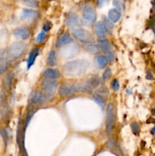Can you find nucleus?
I'll return each instance as SVG.
<instances>
[{
  "mask_svg": "<svg viewBox=\"0 0 155 156\" xmlns=\"http://www.w3.org/2000/svg\"><path fill=\"white\" fill-rule=\"evenodd\" d=\"M92 88H93L91 86L89 82L76 85V91H77V92H90Z\"/></svg>",
  "mask_w": 155,
  "mask_h": 156,
  "instance_id": "18",
  "label": "nucleus"
},
{
  "mask_svg": "<svg viewBox=\"0 0 155 156\" xmlns=\"http://www.w3.org/2000/svg\"><path fill=\"white\" fill-rule=\"evenodd\" d=\"M39 53H40V50H39V49H37V48L33 49V50L30 52V53H29V56H28V57H27V69H30V67H31L34 64L36 57L38 56Z\"/></svg>",
  "mask_w": 155,
  "mask_h": 156,
  "instance_id": "12",
  "label": "nucleus"
},
{
  "mask_svg": "<svg viewBox=\"0 0 155 156\" xmlns=\"http://www.w3.org/2000/svg\"><path fill=\"white\" fill-rule=\"evenodd\" d=\"M56 63V53L54 50H52L49 53L46 59V64L50 66H54Z\"/></svg>",
  "mask_w": 155,
  "mask_h": 156,
  "instance_id": "19",
  "label": "nucleus"
},
{
  "mask_svg": "<svg viewBox=\"0 0 155 156\" xmlns=\"http://www.w3.org/2000/svg\"><path fill=\"white\" fill-rule=\"evenodd\" d=\"M151 113H152V114H153V115L155 116V108H153V109L151 110Z\"/></svg>",
  "mask_w": 155,
  "mask_h": 156,
  "instance_id": "41",
  "label": "nucleus"
},
{
  "mask_svg": "<svg viewBox=\"0 0 155 156\" xmlns=\"http://www.w3.org/2000/svg\"><path fill=\"white\" fill-rule=\"evenodd\" d=\"M47 96L41 91H34L31 93L30 97V103L34 105H40L46 101Z\"/></svg>",
  "mask_w": 155,
  "mask_h": 156,
  "instance_id": "8",
  "label": "nucleus"
},
{
  "mask_svg": "<svg viewBox=\"0 0 155 156\" xmlns=\"http://www.w3.org/2000/svg\"><path fill=\"white\" fill-rule=\"evenodd\" d=\"M115 125V112H114V105L112 103L109 104L106 108V133L107 136L112 133Z\"/></svg>",
  "mask_w": 155,
  "mask_h": 156,
  "instance_id": "3",
  "label": "nucleus"
},
{
  "mask_svg": "<svg viewBox=\"0 0 155 156\" xmlns=\"http://www.w3.org/2000/svg\"><path fill=\"white\" fill-rule=\"evenodd\" d=\"M5 101V95L2 90L0 89V105H2Z\"/></svg>",
  "mask_w": 155,
  "mask_h": 156,
  "instance_id": "37",
  "label": "nucleus"
},
{
  "mask_svg": "<svg viewBox=\"0 0 155 156\" xmlns=\"http://www.w3.org/2000/svg\"><path fill=\"white\" fill-rule=\"evenodd\" d=\"M94 99L96 102H97V105L100 107H101L102 108H104L105 105H106V101H105L104 98H103L102 96H100V94H94Z\"/></svg>",
  "mask_w": 155,
  "mask_h": 156,
  "instance_id": "23",
  "label": "nucleus"
},
{
  "mask_svg": "<svg viewBox=\"0 0 155 156\" xmlns=\"http://www.w3.org/2000/svg\"><path fill=\"white\" fill-rule=\"evenodd\" d=\"M131 128H132V133H133L135 135H138V134L139 133L140 126L137 123L134 122V123H131Z\"/></svg>",
  "mask_w": 155,
  "mask_h": 156,
  "instance_id": "30",
  "label": "nucleus"
},
{
  "mask_svg": "<svg viewBox=\"0 0 155 156\" xmlns=\"http://www.w3.org/2000/svg\"><path fill=\"white\" fill-rule=\"evenodd\" d=\"M3 56H4V51H3V50L0 49V61L2 60Z\"/></svg>",
  "mask_w": 155,
  "mask_h": 156,
  "instance_id": "40",
  "label": "nucleus"
},
{
  "mask_svg": "<svg viewBox=\"0 0 155 156\" xmlns=\"http://www.w3.org/2000/svg\"><path fill=\"white\" fill-rule=\"evenodd\" d=\"M72 41L71 36H70L68 34H63L59 38V40L56 42V47H61L64 45H66V44H69Z\"/></svg>",
  "mask_w": 155,
  "mask_h": 156,
  "instance_id": "15",
  "label": "nucleus"
},
{
  "mask_svg": "<svg viewBox=\"0 0 155 156\" xmlns=\"http://www.w3.org/2000/svg\"><path fill=\"white\" fill-rule=\"evenodd\" d=\"M24 5L30 8H37L39 6L38 0H23Z\"/></svg>",
  "mask_w": 155,
  "mask_h": 156,
  "instance_id": "25",
  "label": "nucleus"
},
{
  "mask_svg": "<svg viewBox=\"0 0 155 156\" xmlns=\"http://www.w3.org/2000/svg\"><path fill=\"white\" fill-rule=\"evenodd\" d=\"M76 92H77V91H76V85H72V84L70 83H64L59 87V94L62 98L69 97L71 94Z\"/></svg>",
  "mask_w": 155,
  "mask_h": 156,
  "instance_id": "6",
  "label": "nucleus"
},
{
  "mask_svg": "<svg viewBox=\"0 0 155 156\" xmlns=\"http://www.w3.org/2000/svg\"><path fill=\"white\" fill-rule=\"evenodd\" d=\"M88 82H89V84L93 88H97L100 85V79L98 76H93Z\"/></svg>",
  "mask_w": 155,
  "mask_h": 156,
  "instance_id": "24",
  "label": "nucleus"
},
{
  "mask_svg": "<svg viewBox=\"0 0 155 156\" xmlns=\"http://www.w3.org/2000/svg\"><path fill=\"white\" fill-rule=\"evenodd\" d=\"M106 27L103 21H98L95 25V32L99 38H103L106 37Z\"/></svg>",
  "mask_w": 155,
  "mask_h": 156,
  "instance_id": "14",
  "label": "nucleus"
},
{
  "mask_svg": "<svg viewBox=\"0 0 155 156\" xmlns=\"http://www.w3.org/2000/svg\"><path fill=\"white\" fill-rule=\"evenodd\" d=\"M46 38V33L45 31H41L40 33H39V34L36 36V41H37V42H42V41H43L44 40H45Z\"/></svg>",
  "mask_w": 155,
  "mask_h": 156,
  "instance_id": "35",
  "label": "nucleus"
},
{
  "mask_svg": "<svg viewBox=\"0 0 155 156\" xmlns=\"http://www.w3.org/2000/svg\"><path fill=\"white\" fill-rule=\"evenodd\" d=\"M80 23L78 16L74 13H70L66 18V24L69 27H74L78 26Z\"/></svg>",
  "mask_w": 155,
  "mask_h": 156,
  "instance_id": "13",
  "label": "nucleus"
},
{
  "mask_svg": "<svg viewBox=\"0 0 155 156\" xmlns=\"http://www.w3.org/2000/svg\"><path fill=\"white\" fill-rule=\"evenodd\" d=\"M82 14H83L84 18L88 21L94 22L97 19V13L91 5L86 4L84 5L83 9H82Z\"/></svg>",
  "mask_w": 155,
  "mask_h": 156,
  "instance_id": "7",
  "label": "nucleus"
},
{
  "mask_svg": "<svg viewBox=\"0 0 155 156\" xmlns=\"http://www.w3.org/2000/svg\"><path fill=\"white\" fill-rule=\"evenodd\" d=\"M106 58L108 62H112L114 60V58H115L114 53L111 50H108V51L106 52Z\"/></svg>",
  "mask_w": 155,
  "mask_h": 156,
  "instance_id": "33",
  "label": "nucleus"
},
{
  "mask_svg": "<svg viewBox=\"0 0 155 156\" xmlns=\"http://www.w3.org/2000/svg\"><path fill=\"white\" fill-rule=\"evenodd\" d=\"M151 133H152V134H153V135H154V134H155V126L153 128V129H152Z\"/></svg>",
  "mask_w": 155,
  "mask_h": 156,
  "instance_id": "42",
  "label": "nucleus"
},
{
  "mask_svg": "<svg viewBox=\"0 0 155 156\" xmlns=\"http://www.w3.org/2000/svg\"><path fill=\"white\" fill-rule=\"evenodd\" d=\"M97 92H98V94H100L103 98L109 96V89L105 86L100 87L98 89V91H97Z\"/></svg>",
  "mask_w": 155,
  "mask_h": 156,
  "instance_id": "26",
  "label": "nucleus"
},
{
  "mask_svg": "<svg viewBox=\"0 0 155 156\" xmlns=\"http://www.w3.org/2000/svg\"><path fill=\"white\" fill-rule=\"evenodd\" d=\"M13 34L14 35H15V37L24 41V40H27V38H29L30 32L29 28H27V27H21L15 29V30H14Z\"/></svg>",
  "mask_w": 155,
  "mask_h": 156,
  "instance_id": "10",
  "label": "nucleus"
},
{
  "mask_svg": "<svg viewBox=\"0 0 155 156\" xmlns=\"http://www.w3.org/2000/svg\"><path fill=\"white\" fill-rule=\"evenodd\" d=\"M51 28H52V24L51 22H50V21H46V22H45V24H44L43 26V30L45 32H48Z\"/></svg>",
  "mask_w": 155,
  "mask_h": 156,
  "instance_id": "36",
  "label": "nucleus"
},
{
  "mask_svg": "<svg viewBox=\"0 0 155 156\" xmlns=\"http://www.w3.org/2000/svg\"><path fill=\"white\" fill-rule=\"evenodd\" d=\"M37 11L31 10V9H23L21 15V18L23 21H33L38 17Z\"/></svg>",
  "mask_w": 155,
  "mask_h": 156,
  "instance_id": "9",
  "label": "nucleus"
},
{
  "mask_svg": "<svg viewBox=\"0 0 155 156\" xmlns=\"http://www.w3.org/2000/svg\"><path fill=\"white\" fill-rule=\"evenodd\" d=\"M8 69V63L5 61L0 62V74H2Z\"/></svg>",
  "mask_w": 155,
  "mask_h": 156,
  "instance_id": "31",
  "label": "nucleus"
},
{
  "mask_svg": "<svg viewBox=\"0 0 155 156\" xmlns=\"http://www.w3.org/2000/svg\"><path fill=\"white\" fill-rule=\"evenodd\" d=\"M111 76H112V72H111L110 69L108 68L103 72V76H102V79H103V81H106L111 77Z\"/></svg>",
  "mask_w": 155,
  "mask_h": 156,
  "instance_id": "29",
  "label": "nucleus"
},
{
  "mask_svg": "<svg viewBox=\"0 0 155 156\" xmlns=\"http://www.w3.org/2000/svg\"><path fill=\"white\" fill-rule=\"evenodd\" d=\"M27 44L24 42H15L11 44L6 52V59L9 62H13L21 57L27 50Z\"/></svg>",
  "mask_w": 155,
  "mask_h": 156,
  "instance_id": "2",
  "label": "nucleus"
},
{
  "mask_svg": "<svg viewBox=\"0 0 155 156\" xmlns=\"http://www.w3.org/2000/svg\"><path fill=\"white\" fill-rule=\"evenodd\" d=\"M12 81H13V75L12 73H9L6 75L4 79V86L7 91H9L12 88Z\"/></svg>",
  "mask_w": 155,
  "mask_h": 156,
  "instance_id": "21",
  "label": "nucleus"
},
{
  "mask_svg": "<svg viewBox=\"0 0 155 156\" xmlns=\"http://www.w3.org/2000/svg\"><path fill=\"white\" fill-rule=\"evenodd\" d=\"M109 0H97V5L100 7H101V6H103L107 4V3H109Z\"/></svg>",
  "mask_w": 155,
  "mask_h": 156,
  "instance_id": "38",
  "label": "nucleus"
},
{
  "mask_svg": "<svg viewBox=\"0 0 155 156\" xmlns=\"http://www.w3.org/2000/svg\"><path fill=\"white\" fill-rule=\"evenodd\" d=\"M108 18L112 23H116L121 18V13L116 9H110L108 12Z\"/></svg>",
  "mask_w": 155,
  "mask_h": 156,
  "instance_id": "16",
  "label": "nucleus"
},
{
  "mask_svg": "<svg viewBox=\"0 0 155 156\" xmlns=\"http://www.w3.org/2000/svg\"><path fill=\"white\" fill-rule=\"evenodd\" d=\"M44 79L50 80H57L60 77V73L59 70L55 69H46L43 73Z\"/></svg>",
  "mask_w": 155,
  "mask_h": 156,
  "instance_id": "11",
  "label": "nucleus"
},
{
  "mask_svg": "<svg viewBox=\"0 0 155 156\" xmlns=\"http://www.w3.org/2000/svg\"><path fill=\"white\" fill-rule=\"evenodd\" d=\"M98 45H99V47H100V48L102 50H103L104 52L108 51V50H110L111 45L110 44H109V41H106V40H104V39L100 40L98 42Z\"/></svg>",
  "mask_w": 155,
  "mask_h": 156,
  "instance_id": "22",
  "label": "nucleus"
},
{
  "mask_svg": "<svg viewBox=\"0 0 155 156\" xmlns=\"http://www.w3.org/2000/svg\"><path fill=\"white\" fill-rule=\"evenodd\" d=\"M10 108H9V107L8 106H5L4 107V108H2V110L1 111V115H2V117L3 119H7L8 117H9V115H10Z\"/></svg>",
  "mask_w": 155,
  "mask_h": 156,
  "instance_id": "27",
  "label": "nucleus"
},
{
  "mask_svg": "<svg viewBox=\"0 0 155 156\" xmlns=\"http://www.w3.org/2000/svg\"><path fill=\"white\" fill-rule=\"evenodd\" d=\"M103 24H104L105 27H106V30H107L109 32H112V28H113V25H112V24L109 19L104 18V22H103Z\"/></svg>",
  "mask_w": 155,
  "mask_h": 156,
  "instance_id": "28",
  "label": "nucleus"
},
{
  "mask_svg": "<svg viewBox=\"0 0 155 156\" xmlns=\"http://www.w3.org/2000/svg\"><path fill=\"white\" fill-rule=\"evenodd\" d=\"M90 66L87 59H74L66 62L62 67V72L66 76L75 77L86 73Z\"/></svg>",
  "mask_w": 155,
  "mask_h": 156,
  "instance_id": "1",
  "label": "nucleus"
},
{
  "mask_svg": "<svg viewBox=\"0 0 155 156\" xmlns=\"http://www.w3.org/2000/svg\"><path fill=\"white\" fill-rule=\"evenodd\" d=\"M84 49L92 54H96L99 52V47L93 43H88L84 44Z\"/></svg>",
  "mask_w": 155,
  "mask_h": 156,
  "instance_id": "17",
  "label": "nucleus"
},
{
  "mask_svg": "<svg viewBox=\"0 0 155 156\" xmlns=\"http://www.w3.org/2000/svg\"><path fill=\"white\" fill-rule=\"evenodd\" d=\"M147 79H153V75L151 74V73H150V71L147 73Z\"/></svg>",
  "mask_w": 155,
  "mask_h": 156,
  "instance_id": "39",
  "label": "nucleus"
},
{
  "mask_svg": "<svg viewBox=\"0 0 155 156\" xmlns=\"http://www.w3.org/2000/svg\"><path fill=\"white\" fill-rule=\"evenodd\" d=\"M72 35L76 40L84 44L94 42V38L88 30L83 28H76L72 30Z\"/></svg>",
  "mask_w": 155,
  "mask_h": 156,
  "instance_id": "4",
  "label": "nucleus"
},
{
  "mask_svg": "<svg viewBox=\"0 0 155 156\" xmlns=\"http://www.w3.org/2000/svg\"><path fill=\"white\" fill-rule=\"evenodd\" d=\"M112 4H113V5L116 8L117 10L119 11L123 10V4L119 1V0H113Z\"/></svg>",
  "mask_w": 155,
  "mask_h": 156,
  "instance_id": "32",
  "label": "nucleus"
},
{
  "mask_svg": "<svg viewBox=\"0 0 155 156\" xmlns=\"http://www.w3.org/2000/svg\"><path fill=\"white\" fill-rule=\"evenodd\" d=\"M95 62H97V66H98L99 68L103 69V68H104L106 65H107L108 61H107V59H106V56L100 55V56H97V57L95 58Z\"/></svg>",
  "mask_w": 155,
  "mask_h": 156,
  "instance_id": "20",
  "label": "nucleus"
},
{
  "mask_svg": "<svg viewBox=\"0 0 155 156\" xmlns=\"http://www.w3.org/2000/svg\"><path fill=\"white\" fill-rule=\"evenodd\" d=\"M41 87L44 91V94L47 97H51L56 92L58 88V82L56 80L44 79L41 83Z\"/></svg>",
  "mask_w": 155,
  "mask_h": 156,
  "instance_id": "5",
  "label": "nucleus"
},
{
  "mask_svg": "<svg viewBox=\"0 0 155 156\" xmlns=\"http://www.w3.org/2000/svg\"><path fill=\"white\" fill-rule=\"evenodd\" d=\"M111 86H112V88L114 91H118L119 89V82L116 79H113L111 82Z\"/></svg>",
  "mask_w": 155,
  "mask_h": 156,
  "instance_id": "34",
  "label": "nucleus"
}]
</instances>
